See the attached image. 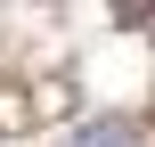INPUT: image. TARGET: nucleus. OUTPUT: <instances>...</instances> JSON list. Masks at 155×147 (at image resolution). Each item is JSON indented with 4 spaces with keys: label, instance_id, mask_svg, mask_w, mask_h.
I'll return each instance as SVG.
<instances>
[{
    "label": "nucleus",
    "instance_id": "f257e3e1",
    "mask_svg": "<svg viewBox=\"0 0 155 147\" xmlns=\"http://www.w3.org/2000/svg\"><path fill=\"white\" fill-rule=\"evenodd\" d=\"M65 147H139V131H131V123H114V115H98V123H82Z\"/></svg>",
    "mask_w": 155,
    "mask_h": 147
}]
</instances>
